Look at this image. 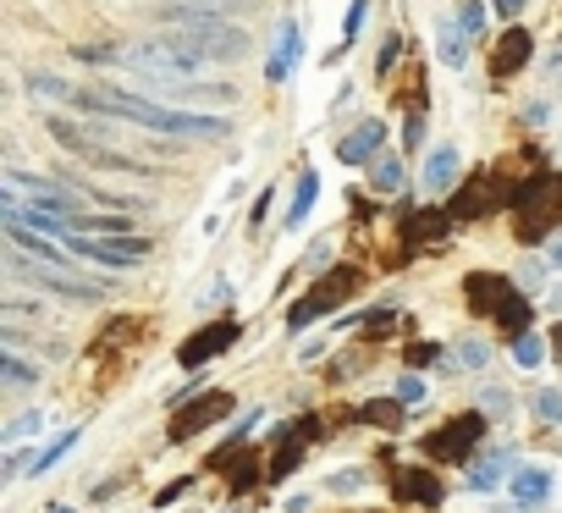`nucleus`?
<instances>
[{
  "instance_id": "4468645a",
  "label": "nucleus",
  "mask_w": 562,
  "mask_h": 513,
  "mask_svg": "<svg viewBox=\"0 0 562 513\" xmlns=\"http://www.w3.org/2000/svg\"><path fill=\"white\" fill-rule=\"evenodd\" d=\"M529 56H535V45H529V34H524V29H507V34L496 40V56H491V73H496V78H513V73H518V67H524Z\"/></svg>"
},
{
  "instance_id": "9b49d317",
  "label": "nucleus",
  "mask_w": 562,
  "mask_h": 513,
  "mask_svg": "<svg viewBox=\"0 0 562 513\" xmlns=\"http://www.w3.org/2000/svg\"><path fill=\"white\" fill-rule=\"evenodd\" d=\"M392 491H397L403 502H419V508H441V502H447V486H441L430 469H397Z\"/></svg>"
},
{
  "instance_id": "412c9836",
  "label": "nucleus",
  "mask_w": 562,
  "mask_h": 513,
  "mask_svg": "<svg viewBox=\"0 0 562 513\" xmlns=\"http://www.w3.org/2000/svg\"><path fill=\"white\" fill-rule=\"evenodd\" d=\"M315 199H321V177L304 171V177H299V199H293V210H288V226H304V215L315 210Z\"/></svg>"
},
{
  "instance_id": "2f4dec72",
  "label": "nucleus",
  "mask_w": 562,
  "mask_h": 513,
  "mask_svg": "<svg viewBox=\"0 0 562 513\" xmlns=\"http://www.w3.org/2000/svg\"><path fill=\"white\" fill-rule=\"evenodd\" d=\"M364 12H370V0H353V7H348V18H342V40H359V29H364Z\"/></svg>"
},
{
  "instance_id": "c85d7f7f",
  "label": "nucleus",
  "mask_w": 562,
  "mask_h": 513,
  "mask_svg": "<svg viewBox=\"0 0 562 513\" xmlns=\"http://www.w3.org/2000/svg\"><path fill=\"white\" fill-rule=\"evenodd\" d=\"M436 359L447 365L452 354H447V348H436V343H414V348H408V365H419V370H425V365H436Z\"/></svg>"
},
{
  "instance_id": "423d86ee",
  "label": "nucleus",
  "mask_w": 562,
  "mask_h": 513,
  "mask_svg": "<svg viewBox=\"0 0 562 513\" xmlns=\"http://www.w3.org/2000/svg\"><path fill=\"white\" fill-rule=\"evenodd\" d=\"M232 409H237V398H232V392H199V398H188V403L171 414L166 436H171V442H193L199 431H210V425L232 420Z\"/></svg>"
},
{
  "instance_id": "f704fd0d",
  "label": "nucleus",
  "mask_w": 562,
  "mask_h": 513,
  "mask_svg": "<svg viewBox=\"0 0 562 513\" xmlns=\"http://www.w3.org/2000/svg\"><path fill=\"white\" fill-rule=\"evenodd\" d=\"M40 425H45V414H40V409H34V414H18V420L7 425V442H18V436H29V431H40Z\"/></svg>"
},
{
  "instance_id": "1a4fd4ad",
  "label": "nucleus",
  "mask_w": 562,
  "mask_h": 513,
  "mask_svg": "<svg viewBox=\"0 0 562 513\" xmlns=\"http://www.w3.org/2000/svg\"><path fill=\"white\" fill-rule=\"evenodd\" d=\"M480 431H485V414H463V420H452V425L430 431V436H425V453H430V458H441V464H458V458H469V453H474Z\"/></svg>"
},
{
  "instance_id": "2eb2a0df",
  "label": "nucleus",
  "mask_w": 562,
  "mask_h": 513,
  "mask_svg": "<svg viewBox=\"0 0 562 513\" xmlns=\"http://www.w3.org/2000/svg\"><path fill=\"white\" fill-rule=\"evenodd\" d=\"M502 199H507V193H502V177H474L469 193L452 199V215L469 221V215H480V210H491V204H502Z\"/></svg>"
},
{
  "instance_id": "4be33fe9",
  "label": "nucleus",
  "mask_w": 562,
  "mask_h": 513,
  "mask_svg": "<svg viewBox=\"0 0 562 513\" xmlns=\"http://www.w3.org/2000/svg\"><path fill=\"white\" fill-rule=\"evenodd\" d=\"M436 51H441L447 67H463V62H469V56H463V29H458V23H441V29H436Z\"/></svg>"
},
{
  "instance_id": "ea45409f",
  "label": "nucleus",
  "mask_w": 562,
  "mask_h": 513,
  "mask_svg": "<svg viewBox=\"0 0 562 513\" xmlns=\"http://www.w3.org/2000/svg\"><path fill=\"white\" fill-rule=\"evenodd\" d=\"M265 215H270V188L254 199V226H265Z\"/></svg>"
},
{
  "instance_id": "f3484780",
  "label": "nucleus",
  "mask_w": 562,
  "mask_h": 513,
  "mask_svg": "<svg viewBox=\"0 0 562 513\" xmlns=\"http://www.w3.org/2000/svg\"><path fill=\"white\" fill-rule=\"evenodd\" d=\"M353 420H364V425H381V431H397V425H403V409H397V398H375V403L353 409Z\"/></svg>"
},
{
  "instance_id": "4c0bfd02",
  "label": "nucleus",
  "mask_w": 562,
  "mask_h": 513,
  "mask_svg": "<svg viewBox=\"0 0 562 513\" xmlns=\"http://www.w3.org/2000/svg\"><path fill=\"white\" fill-rule=\"evenodd\" d=\"M397 56H403V40L392 34V40L381 45V56H375V67H381V73H392V67H397Z\"/></svg>"
},
{
  "instance_id": "f03ea898",
  "label": "nucleus",
  "mask_w": 562,
  "mask_h": 513,
  "mask_svg": "<svg viewBox=\"0 0 562 513\" xmlns=\"http://www.w3.org/2000/svg\"><path fill=\"white\" fill-rule=\"evenodd\" d=\"M149 23H155V34L166 45H177V51H188L199 62H243L254 51V34L243 23H232V18H221L210 7H188V0H177V7H155Z\"/></svg>"
},
{
  "instance_id": "37998d69",
  "label": "nucleus",
  "mask_w": 562,
  "mask_h": 513,
  "mask_svg": "<svg viewBox=\"0 0 562 513\" xmlns=\"http://www.w3.org/2000/svg\"><path fill=\"white\" fill-rule=\"evenodd\" d=\"M551 348H557V354H562V326H557V337H551Z\"/></svg>"
},
{
  "instance_id": "7c9ffc66",
  "label": "nucleus",
  "mask_w": 562,
  "mask_h": 513,
  "mask_svg": "<svg viewBox=\"0 0 562 513\" xmlns=\"http://www.w3.org/2000/svg\"><path fill=\"white\" fill-rule=\"evenodd\" d=\"M535 414L551 420V425H562V392H540V398H535Z\"/></svg>"
},
{
  "instance_id": "7ed1b4c3",
  "label": "nucleus",
  "mask_w": 562,
  "mask_h": 513,
  "mask_svg": "<svg viewBox=\"0 0 562 513\" xmlns=\"http://www.w3.org/2000/svg\"><path fill=\"white\" fill-rule=\"evenodd\" d=\"M45 127H50V138L67 149V155H78V160H89V166H100V171H149L144 160H133V155H116V149H105L111 138H100V133H89L83 122H72V116H45Z\"/></svg>"
},
{
  "instance_id": "58836bf2",
  "label": "nucleus",
  "mask_w": 562,
  "mask_h": 513,
  "mask_svg": "<svg viewBox=\"0 0 562 513\" xmlns=\"http://www.w3.org/2000/svg\"><path fill=\"white\" fill-rule=\"evenodd\" d=\"M397 398H403V403H419V398H425L419 376H403V381H397Z\"/></svg>"
},
{
  "instance_id": "20e7f679",
  "label": "nucleus",
  "mask_w": 562,
  "mask_h": 513,
  "mask_svg": "<svg viewBox=\"0 0 562 513\" xmlns=\"http://www.w3.org/2000/svg\"><path fill=\"white\" fill-rule=\"evenodd\" d=\"M353 293H359V271H353V266H342V271H331V277H321V282H315V288H310V293H304V299L293 304V315H288V326H293V332H304L310 321H321V315H331V310H342V304H348Z\"/></svg>"
},
{
  "instance_id": "aec40b11",
  "label": "nucleus",
  "mask_w": 562,
  "mask_h": 513,
  "mask_svg": "<svg viewBox=\"0 0 562 513\" xmlns=\"http://www.w3.org/2000/svg\"><path fill=\"white\" fill-rule=\"evenodd\" d=\"M293 62H299V29H281V45H276V56H270V67H265V73L281 83V78L293 73Z\"/></svg>"
},
{
  "instance_id": "6ab92c4d",
  "label": "nucleus",
  "mask_w": 562,
  "mask_h": 513,
  "mask_svg": "<svg viewBox=\"0 0 562 513\" xmlns=\"http://www.w3.org/2000/svg\"><path fill=\"white\" fill-rule=\"evenodd\" d=\"M436 237H447V215H441V210L408 215V243H436Z\"/></svg>"
},
{
  "instance_id": "393cba45",
  "label": "nucleus",
  "mask_w": 562,
  "mask_h": 513,
  "mask_svg": "<svg viewBox=\"0 0 562 513\" xmlns=\"http://www.w3.org/2000/svg\"><path fill=\"white\" fill-rule=\"evenodd\" d=\"M370 182H375L381 193H397V188H403V160H392V155H386V160H375Z\"/></svg>"
},
{
  "instance_id": "72a5a7b5",
  "label": "nucleus",
  "mask_w": 562,
  "mask_h": 513,
  "mask_svg": "<svg viewBox=\"0 0 562 513\" xmlns=\"http://www.w3.org/2000/svg\"><path fill=\"white\" fill-rule=\"evenodd\" d=\"M458 359H463L469 370H480V365H485L491 354H485V343H480V337H469V343H458Z\"/></svg>"
},
{
  "instance_id": "c03bdc74",
  "label": "nucleus",
  "mask_w": 562,
  "mask_h": 513,
  "mask_svg": "<svg viewBox=\"0 0 562 513\" xmlns=\"http://www.w3.org/2000/svg\"><path fill=\"white\" fill-rule=\"evenodd\" d=\"M551 260H557V266H562V243H557V248H551Z\"/></svg>"
},
{
  "instance_id": "c9c22d12",
  "label": "nucleus",
  "mask_w": 562,
  "mask_h": 513,
  "mask_svg": "<svg viewBox=\"0 0 562 513\" xmlns=\"http://www.w3.org/2000/svg\"><path fill=\"white\" fill-rule=\"evenodd\" d=\"M480 409H485V414H507V409H513V398H507L502 387H485V398H480Z\"/></svg>"
},
{
  "instance_id": "a878e982",
  "label": "nucleus",
  "mask_w": 562,
  "mask_h": 513,
  "mask_svg": "<svg viewBox=\"0 0 562 513\" xmlns=\"http://www.w3.org/2000/svg\"><path fill=\"white\" fill-rule=\"evenodd\" d=\"M513 359H518L524 370H535V365L546 359V343H540L535 332H524V337H513Z\"/></svg>"
},
{
  "instance_id": "6e6552de",
  "label": "nucleus",
  "mask_w": 562,
  "mask_h": 513,
  "mask_svg": "<svg viewBox=\"0 0 562 513\" xmlns=\"http://www.w3.org/2000/svg\"><path fill=\"white\" fill-rule=\"evenodd\" d=\"M237 337H243V326H237V321H210L204 332H193V337L177 348V365H182V370H204V365H210V359H221Z\"/></svg>"
},
{
  "instance_id": "c756f323",
  "label": "nucleus",
  "mask_w": 562,
  "mask_h": 513,
  "mask_svg": "<svg viewBox=\"0 0 562 513\" xmlns=\"http://www.w3.org/2000/svg\"><path fill=\"white\" fill-rule=\"evenodd\" d=\"M397 321H403V315H392V310H375V315H364V332H370V337H386V332H397Z\"/></svg>"
},
{
  "instance_id": "a19ab883",
  "label": "nucleus",
  "mask_w": 562,
  "mask_h": 513,
  "mask_svg": "<svg viewBox=\"0 0 562 513\" xmlns=\"http://www.w3.org/2000/svg\"><path fill=\"white\" fill-rule=\"evenodd\" d=\"M496 12H524V0H496Z\"/></svg>"
},
{
  "instance_id": "f257e3e1",
  "label": "nucleus",
  "mask_w": 562,
  "mask_h": 513,
  "mask_svg": "<svg viewBox=\"0 0 562 513\" xmlns=\"http://www.w3.org/2000/svg\"><path fill=\"white\" fill-rule=\"evenodd\" d=\"M67 105L94 122H138L149 133H177V138H221L226 133V116H193V111L160 105L149 94H127V89H72Z\"/></svg>"
},
{
  "instance_id": "b1692460",
  "label": "nucleus",
  "mask_w": 562,
  "mask_h": 513,
  "mask_svg": "<svg viewBox=\"0 0 562 513\" xmlns=\"http://www.w3.org/2000/svg\"><path fill=\"white\" fill-rule=\"evenodd\" d=\"M0 376H7V387H34V381H40V370H34L29 359H18V354L0 359Z\"/></svg>"
},
{
  "instance_id": "39448f33",
  "label": "nucleus",
  "mask_w": 562,
  "mask_h": 513,
  "mask_svg": "<svg viewBox=\"0 0 562 513\" xmlns=\"http://www.w3.org/2000/svg\"><path fill=\"white\" fill-rule=\"evenodd\" d=\"M7 271H12L18 282H34L40 293H61V299H78V304H94V299H100L94 282H78V277H67L61 266H45V260L29 266V254H18V248L7 254Z\"/></svg>"
},
{
  "instance_id": "cd10ccee",
  "label": "nucleus",
  "mask_w": 562,
  "mask_h": 513,
  "mask_svg": "<svg viewBox=\"0 0 562 513\" xmlns=\"http://www.w3.org/2000/svg\"><path fill=\"white\" fill-rule=\"evenodd\" d=\"M72 442H78V431H61L50 447H40V464H34V469H56V464H61V453H67Z\"/></svg>"
},
{
  "instance_id": "dca6fc26",
  "label": "nucleus",
  "mask_w": 562,
  "mask_h": 513,
  "mask_svg": "<svg viewBox=\"0 0 562 513\" xmlns=\"http://www.w3.org/2000/svg\"><path fill=\"white\" fill-rule=\"evenodd\" d=\"M458 149L452 144H441V149H430V160H425V188H436V193H447L452 182H458Z\"/></svg>"
},
{
  "instance_id": "0eeeda50",
  "label": "nucleus",
  "mask_w": 562,
  "mask_h": 513,
  "mask_svg": "<svg viewBox=\"0 0 562 513\" xmlns=\"http://www.w3.org/2000/svg\"><path fill=\"white\" fill-rule=\"evenodd\" d=\"M61 248H72V254H83V260H100V266H138L144 254H149V243L144 237H78V226L61 237Z\"/></svg>"
},
{
  "instance_id": "f8f14e48",
  "label": "nucleus",
  "mask_w": 562,
  "mask_h": 513,
  "mask_svg": "<svg viewBox=\"0 0 562 513\" xmlns=\"http://www.w3.org/2000/svg\"><path fill=\"white\" fill-rule=\"evenodd\" d=\"M381 144H386V127L370 116V122H359V127H353V133L337 144V155H342L348 166H370V160L381 155Z\"/></svg>"
},
{
  "instance_id": "79ce46f5",
  "label": "nucleus",
  "mask_w": 562,
  "mask_h": 513,
  "mask_svg": "<svg viewBox=\"0 0 562 513\" xmlns=\"http://www.w3.org/2000/svg\"><path fill=\"white\" fill-rule=\"evenodd\" d=\"M188 7H193V0H188ZM204 7H237V0H204Z\"/></svg>"
},
{
  "instance_id": "a18cd8bd",
  "label": "nucleus",
  "mask_w": 562,
  "mask_h": 513,
  "mask_svg": "<svg viewBox=\"0 0 562 513\" xmlns=\"http://www.w3.org/2000/svg\"><path fill=\"white\" fill-rule=\"evenodd\" d=\"M50 513H72V508H50Z\"/></svg>"
},
{
  "instance_id": "a211bd4d",
  "label": "nucleus",
  "mask_w": 562,
  "mask_h": 513,
  "mask_svg": "<svg viewBox=\"0 0 562 513\" xmlns=\"http://www.w3.org/2000/svg\"><path fill=\"white\" fill-rule=\"evenodd\" d=\"M513 497L518 502H546L551 497V475L546 469H518L513 475Z\"/></svg>"
},
{
  "instance_id": "9d476101",
  "label": "nucleus",
  "mask_w": 562,
  "mask_h": 513,
  "mask_svg": "<svg viewBox=\"0 0 562 513\" xmlns=\"http://www.w3.org/2000/svg\"><path fill=\"white\" fill-rule=\"evenodd\" d=\"M469 304L502 321V315H507V310H513L518 299H513V288H507V277H491V271H474V277H469Z\"/></svg>"
},
{
  "instance_id": "473e14b6",
  "label": "nucleus",
  "mask_w": 562,
  "mask_h": 513,
  "mask_svg": "<svg viewBox=\"0 0 562 513\" xmlns=\"http://www.w3.org/2000/svg\"><path fill=\"white\" fill-rule=\"evenodd\" d=\"M540 282H546V266H540V260H524V266H518V288L540 293Z\"/></svg>"
},
{
  "instance_id": "e433bc0d",
  "label": "nucleus",
  "mask_w": 562,
  "mask_h": 513,
  "mask_svg": "<svg viewBox=\"0 0 562 513\" xmlns=\"http://www.w3.org/2000/svg\"><path fill=\"white\" fill-rule=\"evenodd\" d=\"M364 480H370L364 469H337V475H331V491H359Z\"/></svg>"
},
{
  "instance_id": "ddd939ff",
  "label": "nucleus",
  "mask_w": 562,
  "mask_h": 513,
  "mask_svg": "<svg viewBox=\"0 0 562 513\" xmlns=\"http://www.w3.org/2000/svg\"><path fill=\"white\" fill-rule=\"evenodd\" d=\"M315 431H321V420H315V414L281 431V442H276V458H270V475H288V469L304 458V442H315Z\"/></svg>"
},
{
  "instance_id": "5701e85b",
  "label": "nucleus",
  "mask_w": 562,
  "mask_h": 513,
  "mask_svg": "<svg viewBox=\"0 0 562 513\" xmlns=\"http://www.w3.org/2000/svg\"><path fill=\"white\" fill-rule=\"evenodd\" d=\"M502 469H507V458H502V453H491V458H480V464L469 469V486H474V491H491V486L502 480Z\"/></svg>"
},
{
  "instance_id": "bb28decb",
  "label": "nucleus",
  "mask_w": 562,
  "mask_h": 513,
  "mask_svg": "<svg viewBox=\"0 0 562 513\" xmlns=\"http://www.w3.org/2000/svg\"><path fill=\"white\" fill-rule=\"evenodd\" d=\"M458 29L463 34H485V0H463V7H458Z\"/></svg>"
}]
</instances>
